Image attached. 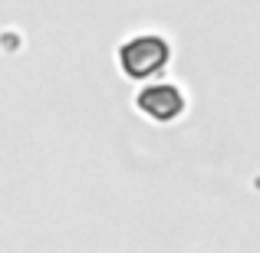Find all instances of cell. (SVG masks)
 I'll list each match as a JSON object with an SVG mask.
<instances>
[{
    "label": "cell",
    "mask_w": 260,
    "mask_h": 253,
    "mask_svg": "<svg viewBox=\"0 0 260 253\" xmlns=\"http://www.w3.org/2000/svg\"><path fill=\"white\" fill-rule=\"evenodd\" d=\"M135 109L152 122H178L188 112V95L175 83H152L135 92Z\"/></svg>",
    "instance_id": "7a4b0ae2"
},
{
    "label": "cell",
    "mask_w": 260,
    "mask_h": 253,
    "mask_svg": "<svg viewBox=\"0 0 260 253\" xmlns=\"http://www.w3.org/2000/svg\"><path fill=\"white\" fill-rule=\"evenodd\" d=\"M115 63H119L122 76L132 79V83H145V79L158 76L168 63H172V43H168L161 33L145 30L128 37L125 43L115 53Z\"/></svg>",
    "instance_id": "6da1fadb"
}]
</instances>
